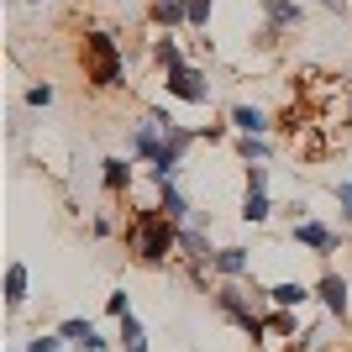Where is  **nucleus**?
<instances>
[{"mask_svg":"<svg viewBox=\"0 0 352 352\" xmlns=\"http://www.w3.org/2000/svg\"><path fill=\"white\" fill-rule=\"evenodd\" d=\"M263 11H268V21H274V32L300 27V6H294V0H263ZM274 32H268V37H274Z\"/></svg>","mask_w":352,"mask_h":352,"instance_id":"nucleus-15","label":"nucleus"},{"mask_svg":"<svg viewBox=\"0 0 352 352\" xmlns=\"http://www.w3.org/2000/svg\"><path fill=\"white\" fill-rule=\"evenodd\" d=\"M27 105H37V111H43V105H53V85H47V79H37V85L27 89Z\"/></svg>","mask_w":352,"mask_h":352,"instance_id":"nucleus-25","label":"nucleus"},{"mask_svg":"<svg viewBox=\"0 0 352 352\" xmlns=\"http://www.w3.org/2000/svg\"><path fill=\"white\" fill-rule=\"evenodd\" d=\"M263 337H294V310H284V305L263 310Z\"/></svg>","mask_w":352,"mask_h":352,"instance_id":"nucleus-17","label":"nucleus"},{"mask_svg":"<svg viewBox=\"0 0 352 352\" xmlns=\"http://www.w3.org/2000/svg\"><path fill=\"white\" fill-rule=\"evenodd\" d=\"M268 216H274V206H268V190H248V195H242V221H248V226H263Z\"/></svg>","mask_w":352,"mask_h":352,"instance_id":"nucleus-14","label":"nucleus"},{"mask_svg":"<svg viewBox=\"0 0 352 352\" xmlns=\"http://www.w3.org/2000/svg\"><path fill=\"white\" fill-rule=\"evenodd\" d=\"M163 137H168V132H163V121L142 116V121H137V132H132V158L153 163V158H158V147H163Z\"/></svg>","mask_w":352,"mask_h":352,"instance_id":"nucleus-5","label":"nucleus"},{"mask_svg":"<svg viewBox=\"0 0 352 352\" xmlns=\"http://www.w3.org/2000/svg\"><path fill=\"white\" fill-rule=\"evenodd\" d=\"M27 352H63V337H58V331H53V337H32Z\"/></svg>","mask_w":352,"mask_h":352,"instance_id":"nucleus-26","label":"nucleus"},{"mask_svg":"<svg viewBox=\"0 0 352 352\" xmlns=\"http://www.w3.org/2000/svg\"><path fill=\"white\" fill-rule=\"evenodd\" d=\"M232 126L242 137H268L274 121H268V111H258V105H236V111H232Z\"/></svg>","mask_w":352,"mask_h":352,"instance_id":"nucleus-12","label":"nucleus"},{"mask_svg":"<svg viewBox=\"0 0 352 352\" xmlns=\"http://www.w3.org/2000/svg\"><path fill=\"white\" fill-rule=\"evenodd\" d=\"M121 352H147V342H137V347H121Z\"/></svg>","mask_w":352,"mask_h":352,"instance_id":"nucleus-30","label":"nucleus"},{"mask_svg":"<svg viewBox=\"0 0 352 352\" xmlns=\"http://www.w3.org/2000/svg\"><path fill=\"white\" fill-rule=\"evenodd\" d=\"M158 210L168 221H179V226H190V216H195V206L184 200V190L179 184H158Z\"/></svg>","mask_w":352,"mask_h":352,"instance_id":"nucleus-9","label":"nucleus"},{"mask_svg":"<svg viewBox=\"0 0 352 352\" xmlns=\"http://www.w3.org/2000/svg\"><path fill=\"white\" fill-rule=\"evenodd\" d=\"M126 248H132L142 263H168L179 252V221H168L158 206L137 210L132 226H126Z\"/></svg>","mask_w":352,"mask_h":352,"instance_id":"nucleus-1","label":"nucleus"},{"mask_svg":"<svg viewBox=\"0 0 352 352\" xmlns=\"http://www.w3.org/2000/svg\"><path fill=\"white\" fill-rule=\"evenodd\" d=\"M248 190H268V168L263 163H248Z\"/></svg>","mask_w":352,"mask_h":352,"instance_id":"nucleus-27","label":"nucleus"},{"mask_svg":"<svg viewBox=\"0 0 352 352\" xmlns=\"http://www.w3.org/2000/svg\"><path fill=\"white\" fill-rule=\"evenodd\" d=\"M116 342H121V347H137V342H147V326L137 321V310L116 321Z\"/></svg>","mask_w":352,"mask_h":352,"instance_id":"nucleus-20","label":"nucleus"},{"mask_svg":"<svg viewBox=\"0 0 352 352\" xmlns=\"http://www.w3.org/2000/svg\"><path fill=\"white\" fill-rule=\"evenodd\" d=\"M6 352H27V347H6Z\"/></svg>","mask_w":352,"mask_h":352,"instance_id":"nucleus-31","label":"nucleus"},{"mask_svg":"<svg viewBox=\"0 0 352 352\" xmlns=\"http://www.w3.org/2000/svg\"><path fill=\"white\" fill-rule=\"evenodd\" d=\"M179 252L190 258V263H210L216 258V248H210V236H206V226H179Z\"/></svg>","mask_w":352,"mask_h":352,"instance_id":"nucleus-8","label":"nucleus"},{"mask_svg":"<svg viewBox=\"0 0 352 352\" xmlns=\"http://www.w3.org/2000/svg\"><path fill=\"white\" fill-rule=\"evenodd\" d=\"M79 352H111V342H105L100 331H95V337H89V342H85V347H79Z\"/></svg>","mask_w":352,"mask_h":352,"instance_id":"nucleus-28","label":"nucleus"},{"mask_svg":"<svg viewBox=\"0 0 352 352\" xmlns=\"http://www.w3.org/2000/svg\"><path fill=\"white\" fill-rule=\"evenodd\" d=\"M316 289H305L300 279H279V284H268V305H284V310H300Z\"/></svg>","mask_w":352,"mask_h":352,"instance_id":"nucleus-11","label":"nucleus"},{"mask_svg":"<svg viewBox=\"0 0 352 352\" xmlns=\"http://www.w3.org/2000/svg\"><path fill=\"white\" fill-rule=\"evenodd\" d=\"M184 11H190V27H206L210 11H216V0H184Z\"/></svg>","mask_w":352,"mask_h":352,"instance_id":"nucleus-23","label":"nucleus"},{"mask_svg":"<svg viewBox=\"0 0 352 352\" xmlns=\"http://www.w3.org/2000/svg\"><path fill=\"white\" fill-rule=\"evenodd\" d=\"M153 58H158L163 69H179V63H184V53H179L174 37H158V43H153Z\"/></svg>","mask_w":352,"mask_h":352,"instance_id":"nucleus-22","label":"nucleus"},{"mask_svg":"<svg viewBox=\"0 0 352 352\" xmlns=\"http://www.w3.org/2000/svg\"><path fill=\"white\" fill-rule=\"evenodd\" d=\"M331 200L342 210V226H352V179H331Z\"/></svg>","mask_w":352,"mask_h":352,"instance_id":"nucleus-21","label":"nucleus"},{"mask_svg":"<svg viewBox=\"0 0 352 352\" xmlns=\"http://www.w3.org/2000/svg\"><path fill=\"white\" fill-rule=\"evenodd\" d=\"M27 294H32V268L11 263V268H6V305L21 310V305H27Z\"/></svg>","mask_w":352,"mask_h":352,"instance_id":"nucleus-10","label":"nucleus"},{"mask_svg":"<svg viewBox=\"0 0 352 352\" xmlns=\"http://www.w3.org/2000/svg\"><path fill=\"white\" fill-rule=\"evenodd\" d=\"M153 21L158 27H179V21H190V11H184V0H153Z\"/></svg>","mask_w":352,"mask_h":352,"instance_id":"nucleus-19","label":"nucleus"},{"mask_svg":"<svg viewBox=\"0 0 352 352\" xmlns=\"http://www.w3.org/2000/svg\"><path fill=\"white\" fill-rule=\"evenodd\" d=\"M58 337L74 342V347H85V342L95 337V321H89V316H69V321H58Z\"/></svg>","mask_w":352,"mask_h":352,"instance_id":"nucleus-18","label":"nucleus"},{"mask_svg":"<svg viewBox=\"0 0 352 352\" xmlns=\"http://www.w3.org/2000/svg\"><path fill=\"white\" fill-rule=\"evenodd\" d=\"M105 316H116V321H121V316H132V294H126V289H111V300H105Z\"/></svg>","mask_w":352,"mask_h":352,"instance_id":"nucleus-24","label":"nucleus"},{"mask_svg":"<svg viewBox=\"0 0 352 352\" xmlns=\"http://www.w3.org/2000/svg\"><path fill=\"white\" fill-rule=\"evenodd\" d=\"M316 300L326 305V316L347 321V279H342V274H321V284H316Z\"/></svg>","mask_w":352,"mask_h":352,"instance_id":"nucleus-7","label":"nucleus"},{"mask_svg":"<svg viewBox=\"0 0 352 352\" xmlns=\"http://www.w3.org/2000/svg\"><path fill=\"white\" fill-rule=\"evenodd\" d=\"M85 69H89V85H100V89L121 85V47L111 32H89L85 37Z\"/></svg>","mask_w":352,"mask_h":352,"instance_id":"nucleus-2","label":"nucleus"},{"mask_svg":"<svg viewBox=\"0 0 352 352\" xmlns=\"http://www.w3.org/2000/svg\"><path fill=\"white\" fill-rule=\"evenodd\" d=\"M210 274H216V279H248L252 274V252L248 248H216Z\"/></svg>","mask_w":352,"mask_h":352,"instance_id":"nucleus-6","label":"nucleus"},{"mask_svg":"<svg viewBox=\"0 0 352 352\" xmlns=\"http://www.w3.org/2000/svg\"><path fill=\"white\" fill-rule=\"evenodd\" d=\"M100 168H105V190H111V195H121V190H132V158H105L100 163Z\"/></svg>","mask_w":352,"mask_h":352,"instance_id":"nucleus-13","label":"nucleus"},{"mask_svg":"<svg viewBox=\"0 0 352 352\" xmlns=\"http://www.w3.org/2000/svg\"><path fill=\"white\" fill-rule=\"evenodd\" d=\"M168 95L174 100H184V105H210V89H206V74L200 69H190V63H179V69H168Z\"/></svg>","mask_w":352,"mask_h":352,"instance_id":"nucleus-3","label":"nucleus"},{"mask_svg":"<svg viewBox=\"0 0 352 352\" xmlns=\"http://www.w3.org/2000/svg\"><path fill=\"white\" fill-rule=\"evenodd\" d=\"M289 352H300V347H289Z\"/></svg>","mask_w":352,"mask_h":352,"instance_id":"nucleus-32","label":"nucleus"},{"mask_svg":"<svg viewBox=\"0 0 352 352\" xmlns=\"http://www.w3.org/2000/svg\"><path fill=\"white\" fill-rule=\"evenodd\" d=\"M321 6H326V11H347L352 0H321Z\"/></svg>","mask_w":352,"mask_h":352,"instance_id":"nucleus-29","label":"nucleus"},{"mask_svg":"<svg viewBox=\"0 0 352 352\" xmlns=\"http://www.w3.org/2000/svg\"><path fill=\"white\" fill-rule=\"evenodd\" d=\"M289 236H294V242H300V248H310V252H316V258H326V252H337V242H342V236L337 232H331V226H321V221H294V226H289Z\"/></svg>","mask_w":352,"mask_h":352,"instance_id":"nucleus-4","label":"nucleus"},{"mask_svg":"<svg viewBox=\"0 0 352 352\" xmlns=\"http://www.w3.org/2000/svg\"><path fill=\"white\" fill-rule=\"evenodd\" d=\"M236 158L242 163H268L274 158V142H268V137H236Z\"/></svg>","mask_w":352,"mask_h":352,"instance_id":"nucleus-16","label":"nucleus"}]
</instances>
